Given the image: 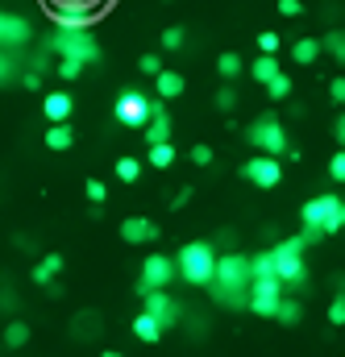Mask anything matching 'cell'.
<instances>
[{"instance_id":"obj_16","label":"cell","mask_w":345,"mask_h":357,"mask_svg":"<svg viewBox=\"0 0 345 357\" xmlns=\"http://www.w3.org/2000/svg\"><path fill=\"white\" fill-rule=\"evenodd\" d=\"M146 142H150V146L171 142V116L163 112V104H154V112H150V121H146Z\"/></svg>"},{"instance_id":"obj_50","label":"cell","mask_w":345,"mask_h":357,"mask_svg":"<svg viewBox=\"0 0 345 357\" xmlns=\"http://www.w3.org/2000/svg\"><path fill=\"white\" fill-rule=\"evenodd\" d=\"M0 21H4V13H0Z\"/></svg>"},{"instance_id":"obj_19","label":"cell","mask_w":345,"mask_h":357,"mask_svg":"<svg viewBox=\"0 0 345 357\" xmlns=\"http://www.w3.org/2000/svg\"><path fill=\"white\" fill-rule=\"evenodd\" d=\"M59 270H63V258H59V254H46V258L34 266V282H38V287H50Z\"/></svg>"},{"instance_id":"obj_34","label":"cell","mask_w":345,"mask_h":357,"mask_svg":"<svg viewBox=\"0 0 345 357\" xmlns=\"http://www.w3.org/2000/svg\"><path fill=\"white\" fill-rule=\"evenodd\" d=\"M138 71H142V75H159V71H163V59H159V54H142V59H138Z\"/></svg>"},{"instance_id":"obj_23","label":"cell","mask_w":345,"mask_h":357,"mask_svg":"<svg viewBox=\"0 0 345 357\" xmlns=\"http://www.w3.org/2000/svg\"><path fill=\"white\" fill-rule=\"evenodd\" d=\"M250 274H254V278H274V254H270V250L254 254V258H250Z\"/></svg>"},{"instance_id":"obj_6","label":"cell","mask_w":345,"mask_h":357,"mask_svg":"<svg viewBox=\"0 0 345 357\" xmlns=\"http://www.w3.org/2000/svg\"><path fill=\"white\" fill-rule=\"evenodd\" d=\"M50 50H54L59 59H80L84 67L100 59V46H96L91 29H80V33H67V29H59V33L50 38Z\"/></svg>"},{"instance_id":"obj_42","label":"cell","mask_w":345,"mask_h":357,"mask_svg":"<svg viewBox=\"0 0 345 357\" xmlns=\"http://www.w3.org/2000/svg\"><path fill=\"white\" fill-rule=\"evenodd\" d=\"M279 13L283 17H300L304 13V0H279Z\"/></svg>"},{"instance_id":"obj_24","label":"cell","mask_w":345,"mask_h":357,"mask_svg":"<svg viewBox=\"0 0 345 357\" xmlns=\"http://www.w3.org/2000/svg\"><path fill=\"white\" fill-rule=\"evenodd\" d=\"M216 71H221L225 79H237V75H242V54H237V50H225V54L216 59Z\"/></svg>"},{"instance_id":"obj_13","label":"cell","mask_w":345,"mask_h":357,"mask_svg":"<svg viewBox=\"0 0 345 357\" xmlns=\"http://www.w3.org/2000/svg\"><path fill=\"white\" fill-rule=\"evenodd\" d=\"M29 38H34L29 21H25V17H8V13H4V21H0V46H25Z\"/></svg>"},{"instance_id":"obj_30","label":"cell","mask_w":345,"mask_h":357,"mask_svg":"<svg viewBox=\"0 0 345 357\" xmlns=\"http://www.w3.org/2000/svg\"><path fill=\"white\" fill-rule=\"evenodd\" d=\"M138 175H142V162L138 158H117V178L121 183H133Z\"/></svg>"},{"instance_id":"obj_20","label":"cell","mask_w":345,"mask_h":357,"mask_svg":"<svg viewBox=\"0 0 345 357\" xmlns=\"http://www.w3.org/2000/svg\"><path fill=\"white\" fill-rule=\"evenodd\" d=\"M133 337H138V341H146V345H154V341L163 337V328H159V320H154V316H146V312H142V316L133 320Z\"/></svg>"},{"instance_id":"obj_4","label":"cell","mask_w":345,"mask_h":357,"mask_svg":"<svg viewBox=\"0 0 345 357\" xmlns=\"http://www.w3.org/2000/svg\"><path fill=\"white\" fill-rule=\"evenodd\" d=\"M300 220H304L308 229H321L325 237H329V233H342V229H345L342 195H333V191H325V195H312V199L300 208Z\"/></svg>"},{"instance_id":"obj_38","label":"cell","mask_w":345,"mask_h":357,"mask_svg":"<svg viewBox=\"0 0 345 357\" xmlns=\"http://www.w3.org/2000/svg\"><path fill=\"white\" fill-rule=\"evenodd\" d=\"M233 104H237V91L229 88V84H225V88L216 91V108H225V112H229V108H233Z\"/></svg>"},{"instance_id":"obj_18","label":"cell","mask_w":345,"mask_h":357,"mask_svg":"<svg viewBox=\"0 0 345 357\" xmlns=\"http://www.w3.org/2000/svg\"><path fill=\"white\" fill-rule=\"evenodd\" d=\"M291 59H295L300 67H312V63L321 59V42H316V38H300V42L291 46Z\"/></svg>"},{"instance_id":"obj_39","label":"cell","mask_w":345,"mask_h":357,"mask_svg":"<svg viewBox=\"0 0 345 357\" xmlns=\"http://www.w3.org/2000/svg\"><path fill=\"white\" fill-rule=\"evenodd\" d=\"M329 96H333V104H345V75L329 79Z\"/></svg>"},{"instance_id":"obj_37","label":"cell","mask_w":345,"mask_h":357,"mask_svg":"<svg viewBox=\"0 0 345 357\" xmlns=\"http://www.w3.org/2000/svg\"><path fill=\"white\" fill-rule=\"evenodd\" d=\"M329 324H345V295H337L329 303Z\"/></svg>"},{"instance_id":"obj_11","label":"cell","mask_w":345,"mask_h":357,"mask_svg":"<svg viewBox=\"0 0 345 357\" xmlns=\"http://www.w3.org/2000/svg\"><path fill=\"white\" fill-rule=\"evenodd\" d=\"M242 178H250L254 187L270 191V187H279V183H283V162H279V158H270V154H258V158H250V162L242 167Z\"/></svg>"},{"instance_id":"obj_44","label":"cell","mask_w":345,"mask_h":357,"mask_svg":"<svg viewBox=\"0 0 345 357\" xmlns=\"http://www.w3.org/2000/svg\"><path fill=\"white\" fill-rule=\"evenodd\" d=\"M13 71H17V67H13V59L0 50V84H8V79H13Z\"/></svg>"},{"instance_id":"obj_48","label":"cell","mask_w":345,"mask_h":357,"mask_svg":"<svg viewBox=\"0 0 345 357\" xmlns=\"http://www.w3.org/2000/svg\"><path fill=\"white\" fill-rule=\"evenodd\" d=\"M337 295H345V274H337Z\"/></svg>"},{"instance_id":"obj_9","label":"cell","mask_w":345,"mask_h":357,"mask_svg":"<svg viewBox=\"0 0 345 357\" xmlns=\"http://www.w3.org/2000/svg\"><path fill=\"white\" fill-rule=\"evenodd\" d=\"M175 258L171 254H150L146 262H142V282H138V295L142 291H167L175 282Z\"/></svg>"},{"instance_id":"obj_21","label":"cell","mask_w":345,"mask_h":357,"mask_svg":"<svg viewBox=\"0 0 345 357\" xmlns=\"http://www.w3.org/2000/svg\"><path fill=\"white\" fill-rule=\"evenodd\" d=\"M279 71H283V67H279V59H274V54H262V59H254V63H250V75H254L258 84H270Z\"/></svg>"},{"instance_id":"obj_28","label":"cell","mask_w":345,"mask_h":357,"mask_svg":"<svg viewBox=\"0 0 345 357\" xmlns=\"http://www.w3.org/2000/svg\"><path fill=\"white\" fill-rule=\"evenodd\" d=\"M321 50H329V54H333V59L345 67V33H342V29H333V33L321 42Z\"/></svg>"},{"instance_id":"obj_33","label":"cell","mask_w":345,"mask_h":357,"mask_svg":"<svg viewBox=\"0 0 345 357\" xmlns=\"http://www.w3.org/2000/svg\"><path fill=\"white\" fill-rule=\"evenodd\" d=\"M329 178H333V183H345V150H337V154L329 158Z\"/></svg>"},{"instance_id":"obj_46","label":"cell","mask_w":345,"mask_h":357,"mask_svg":"<svg viewBox=\"0 0 345 357\" xmlns=\"http://www.w3.org/2000/svg\"><path fill=\"white\" fill-rule=\"evenodd\" d=\"M187 199H191V187H183V191H179V195H175V199H171V208H183V204H187Z\"/></svg>"},{"instance_id":"obj_45","label":"cell","mask_w":345,"mask_h":357,"mask_svg":"<svg viewBox=\"0 0 345 357\" xmlns=\"http://www.w3.org/2000/svg\"><path fill=\"white\" fill-rule=\"evenodd\" d=\"M300 237H304V245H316V241H325V233H321V229H308V225H304V233H300Z\"/></svg>"},{"instance_id":"obj_51","label":"cell","mask_w":345,"mask_h":357,"mask_svg":"<svg viewBox=\"0 0 345 357\" xmlns=\"http://www.w3.org/2000/svg\"><path fill=\"white\" fill-rule=\"evenodd\" d=\"M342 208H345V199H342Z\"/></svg>"},{"instance_id":"obj_14","label":"cell","mask_w":345,"mask_h":357,"mask_svg":"<svg viewBox=\"0 0 345 357\" xmlns=\"http://www.w3.org/2000/svg\"><path fill=\"white\" fill-rule=\"evenodd\" d=\"M54 25L67 29V33H80V29L96 25V13H87V8H54Z\"/></svg>"},{"instance_id":"obj_7","label":"cell","mask_w":345,"mask_h":357,"mask_svg":"<svg viewBox=\"0 0 345 357\" xmlns=\"http://www.w3.org/2000/svg\"><path fill=\"white\" fill-rule=\"evenodd\" d=\"M150 112H154V100L142 96V91H121L117 104H112V116H117L125 129H146Z\"/></svg>"},{"instance_id":"obj_35","label":"cell","mask_w":345,"mask_h":357,"mask_svg":"<svg viewBox=\"0 0 345 357\" xmlns=\"http://www.w3.org/2000/svg\"><path fill=\"white\" fill-rule=\"evenodd\" d=\"M59 75H63V79H80V75H84V63H80V59H63V63H59Z\"/></svg>"},{"instance_id":"obj_12","label":"cell","mask_w":345,"mask_h":357,"mask_svg":"<svg viewBox=\"0 0 345 357\" xmlns=\"http://www.w3.org/2000/svg\"><path fill=\"white\" fill-rule=\"evenodd\" d=\"M121 237L129 245H142V241H154L159 237V225L146 220V216H129V220H121Z\"/></svg>"},{"instance_id":"obj_31","label":"cell","mask_w":345,"mask_h":357,"mask_svg":"<svg viewBox=\"0 0 345 357\" xmlns=\"http://www.w3.org/2000/svg\"><path fill=\"white\" fill-rule=\"evenodd\" d=\"M87 199H91V204H96V208H100V204H104V199H108V187H104V183H100V178H87Z\"/></svg>"},{"instance_id":"obj_22","label":"cell","mask_w":345,"mask_h":357,"mask_svg":"<svg viewBox=\"0 0 345 357\" xmlns=\"http://www.w3.org/2000/svg\"><path fill=\"white\" fill-rule=\"evenodd\" d=\"M71 142H75L71 125H63V121H59V125H50V129H46V146H50V150H67Z\"/></svg>"},{"instance_id":"obj_26","label":"cell","mask_w":345,"mask_h":357,"mask_svg":"<svg viewBox=\"0 0 345 357\" xmlns=\"http://www.w3.org/2000/svg\"><path fill=\"white\" fill-rule=\"evenodd\" d=\"M171 162H175V146H171V142H159V146H150V167L167 171Z\"/></svg>"},{"instance_id":"obj_25","label":"cell","mask_w":345,"mask_h":357,"mask_svg":"<svg viewBox=\"0 0 345 357\" xmlns=\"http://www.w3.org/2000/svg\"><path fill=\"white\" fill-rule=\"evenodd\" d=\"M300 316H304L300 299H279V312H274V320H279V324H300Z\"/></svg>"},{"instance_id":"obj_17","label":"cell","mask_w":345,"mask_h":357,"mask_svg":"<svg viewBox=\"0 0 345 357\" xmlns=\"http://www.w3.org/2000/svg\"><path fill=\"white\" fill-rule=\"evenodd\" d=\"M183 88H187V84H183V75H179V71H159V75H154V91H159L163 100L183 96Z\"/></svg>"},{"instance_id":"obj_32","label":"cell","mask_w":345,"mask_h":357,"mask_svg":"<svg viewBox=\"0 0 345 357\" xmlns=\"http://www.w3.org/2000/svg\"><path fill=\"white\" fill-rule=\"evenodd\" d=\"M279 46H283V42H279V33H274V29L258 33V50H262V54H279Z\"/></svg>"},{"instance_id":"obj_8","label":"cell","mask_w":345,"mask_h":357,"mask_svg":"<svg viewBox=\"0 0 345 357\" xmlns=\"http://www.w3.org/2000/svg\"><path fill=\"white\" fill-rule=\"evenodd\" d=\"M279 299H283V282H279V278H250V299H246V307H250L254 316L274 320Z\"/></svg>"},{"instance_id":"obj_29","label":"cell","mask_w":345,"mask_h":357,"mask_svg":"<svg viewBox=\"0 0 345 357\" xmlns=\"http://www.w3.org/2000/svg\"><path fill=\"white\" fill-rule=\"evenodd\" d=\"M262 88L270 91V100H287V96H291V75H283V71H279V75H274L270 84H262Z\"/></svg>"},{"instance_id":"obj_10","label":"cell","mask_w":345,"mask_h":357,"mask_svg":"<svg viewBox=\"0 0 345 357\" xmlns=\"http://www.w3.org/2000/svg\"><path fill=\"white\" fill-rule=\"evenodd\" d=\"M142 312H146V316H154L163 333L175 328V324H179V316H183V312H179V303H175L167 291H142Z\"/></svg>"},{"instance_id":"obj_43","label":"cell","mask_w":345,"mask_h":357,"mask_svg":"<svg viewBox=\"0 0 345 357\" xmlns=\"http://www.w3.org/2000/svg\"><path fill=\"white\" fill-rule=\"evenodd\" d=\"M75 333H80V337H91V333H96V316H80V320H75Z\"/></svg>"},{"instance_id":"obj_3","label":"cell","mask_w":345,"mask_h":357,"mask_svg":"<svg viewBox=\"0 0 345 357\" xmlns=\"http://www.w3.org/2000/svg\"><path fill=\"white\" fill-rule=\"evenodd\" d=\"M175 270L183 282L191 287H208L212 282V270H216V250L208 241H187L179 254H175Z\"/></svg>"},{"instance_id":"obj_27","label":"cell","mask_w":345,"mask_h":357,"mask_svg":"<svg viewBox=\"0 0 345 357\" xmlns=\"http://www.w3.org/2000/svg\"><path fill=\"white\" fill-rule=\"evenodd\" d=\"M25 341H29V324H21V320H13V324L4 328V345H8V349H21Z\"/></svg>"},{"instance_id":"obj_2","label":"cell","mask_w":345,"mask_h":357,"mask_svg":"<svg viewBox=\"0 0 345 357\" xmlns=\"http://www.w3.org/2000/svg\"><path fill=\"white\" fill-rule=\"evenodd\" d=\"M304 237H287L279 241L270 254H274V278L283 282V291H304L308 287V262H304Z\"/></svg>"},{"instance_id":"obj_15","label":"cell","mask_w":345,"mask_h":357,"mask_svg":"<svg viewBox=\"0 0 345 357\" xmlns=\"http://www.w3.org/2000/svg\"><path fill=\"white\" fill-rule=\"evenodd\" d=\"M71 108H75V104H71V96H67V91H46V100H42V112H46V121H50V125L67 121V116H71Z\"/></svg>"},{"instance_id":"obj_40","label":"cell","mask_w":345,"mask_h":357,"mask_svg":"<svg viewBox=\"0 0 345 357\" xmlns=\"http://www.w3.org/2000/svg\"><path fill=\"white\" fill-rule=\"evenodd\" d=\"M191 162L196 167H208L212 162V146H191Z\"/></svg>"},{"instance_id":"obj_49","label":"cell","mask_w":345,"mask_h":357,"mask_svg":"<svg viewBox=\"0 0 345 357\" xmlns=\"http://www.w3.org/2000/svg\"><path fill=\"white\" fill-rule=\"evenodd\" d=\"M100 357H125V354H117V349H104V354H100Z\"/></svg>"},{"instance_id":"obj_1","label":"cell","mask_w":345,"mask_h":357,"mask_svg":"<svg viewBox=\"0 0 345 357\" xmlns=\"http://www.w3.org/2000/svg\"><path fill=\"white\" fill-rule=\"evenodd\" d=\"M250 278H254V274H250V258H246V254H221L208 291H212V299L225 303V307H246V299H250Z\"/></svg>"},{"instance_id":"obj_41","label":"cell","mask_w":345,"mask_h":357,"mask_svg":"<svg viewBox=\"0 0 345 357\" xmlns=\"http://www.w3.org/2000/svg\"><path fill=\"white\" fill-rule=\"evenodd\" d=\"M96 4L100 0H54V8H87V13H96Z\"/></svg>"},{"instance_id":"obj_5","label":"cell","mask_w":345,"mask_h":357,"mask_svg":"<svg viewBox=\"0 0 345 357\" xmlns=\"http://www.w3.org/2000/svg\"><path fill=\"white\" fill-rule=\"evenodd\" d=\"M246 142L258 150V154H270V158H283L287 154V129L274 112H262L258 121L246 129Z\"/></svg>"},{"instance_id":"obj_36","label":"cell","mask_w":345,"mask_h":357,"mask_svg":"<svg viewBox=\"0 0 345 357\" xmlns=\"http://www.w3.org/2000/svg\"><path fill=\"white\" fill-rule=\"evenodd\" d=\"M163 46H167V50H179V46H183V29H179V25L163 29Z\"/></svg>"},{"instance_id":"obj_47","label":"cell","mask_w":345,"mask_h":357,"mask_svg":"<svg viewBox=\"0 0 345 357\" xmlns=\"http://www.w3.org/2000/svg\"><path fill=\"white\" fill-rule=\"evenodd\" d=\"M333 133H337V142H342V150H345V112L337 116V125H333Z\"/></svg>"}]
</instances>
